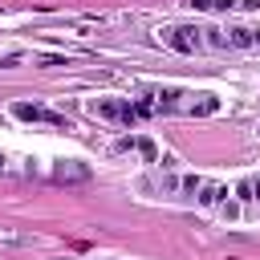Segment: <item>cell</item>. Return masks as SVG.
Listing matches in <instances>:
<instances>
[{
  "label": "cell",
  "instance_id": "cell-1",
  "mask_svg": "<svg viewBox=\"0 0 260 260\" xmlns=\"http://www.w3.org/2000/svg\"><path fill=\"white\" fill-rule=\"evenodd\" d=\"M162 45H171L175 53H199L203 37L195 24H171V28H162Z\"/></svg>",
  "mask_w": 260,
  "mask_h": 260
},
{
  "label": "cell",
  "instance_id": "cell-2",
  "mask_svg": "<svg viewBox=\"0 0 260 260\" xmlns=\"http://www.w3.org/2000/svg\"><path fill=\"white\" fill-rule=\"evenodd\" d=\"M93 114H98V118H110V122H122V126H134V122H138V110H134L130 102H122V98H102V102H93Z\"/></svg>",
  "mask_w": 260,
  "mask_h": 260
},
{
  "label": "cell",
  "instance_id": "cell-3",
  "mask_svg": "<svg viewBox=\"0 0 260 260\" xmlns=\"http://www.w3.org/2000/svg\"><path fill=\"white\" fill-rule=\"evenodd\" d=\"M12 114H16L20 122H53V126H65V130H69V122H65L61 114H53V110H45V106H32V102H12Z\"/></svg>",
  "mask_w": 260,
  "mask_h": 260
},
{
  "label": "cell",
  "instance_id": "cell-4",
  "mask_svg": "<svg viewBox=\"0 0 260 260\" xmlns=\"http://www.w3.org/2000/svg\"><path fill=\"white\" fill-rule=\"evenodd\" d=\"M61 183H81V179H89V167H81V162H57V171H53Z\"/></svg>",
  "mask_w": 260,
  "mask_h": 260
},
{
  "label": "cell",
  "instance_id": "cell-5",
  "mask_svg": "<svg viewBox=\"0 0 260 260\" xmlns=\"http://www.w3.org/2000/svg\"><path fill=\"white\" fill-rule=\"evenodd\" d=\"M228 45H232V49H252V45H256V37H252V28L236 24V28H228Z\"/></svg>",
  "mask_w": 260,
  "mask_h": 260
},
{
  "label": "cell",
  "instance_id": "cell-6",
  "mask_svg": "<svg viewBox=\"0 0 260 260\" xmlns=\"http://www.w3.org/2000/svg\"><path fill=\"white\" fill-rule=\"evenodd\" d=\"M223 199H228V191H223L219 183H203V187H199V203H203V207H215V203H223Z\"/></svg>",
  "mask_w": 260,
  "mask_h": 260
},
{
  "label": "cell",
  "instance_id": "cell-7",
  "mask_svg": "<svg viewBox=\"0 0 260 260\" xmlns=\"http://www.w3.org/2000/svg\"><path fill=\"white\" fill-rule=\"evenodd\" d=\"M199 12H232V8H240V0H191Z\"/></svg>",
  "mask_w": 260,
  "mask_h": 260
},
{
  "label": "cell",
  "instance_id": "cell-8",
  "mask_svg": "<svg viewBox=\"0 0 260 260\" xmlns=\"http://www.w3.org/2000/svg\"><path fill=\"white\" fill-rule=\"evenodd\" d=\"M203 32V45H211V49H228V32L223 28H199Z\"/></svg>",
  "mask_w": 260,
  "mask_h": 260
},
{
  "label": "cell",
  "instance_id": "cell-9",
  "mask_svg": "<svg viewBox=\"0 0 260 260\" xmlns=\"http://www.w3.org/2000/svg\"><path fill=\"white\" fill-rule=\"evenodd\" d=\"M215 110H219V98L215 93H203V102H191V114H199V118L203 114H215Z\"/></svg>",
  "mask_w": 260,
  "mask_h": 260
},
{
  "label": "cell",
  "instance_id": "cell-10",
  "mask_svg": "<svg viewBox=\"0 0 260 260\" xmlns=\"http://www.w3.org/2000/svg\"><path fill=\"white\" fill-rule=\"evenodd\" d=\"M154 98H158V110H175L183 93H179V89H162V93H154Z\"/></svg>",
  "mask_w": 260,
  "mask_h": 260
},
{
  "label": "cell",
  "instance_id": "cell-11",
  "mask_svg": "<svg viewBox=\"0 0 260 260\" xmlns=\"http://www.w3.org/2000/svg\"><path fill=\"white\" fill-rule=\"evenodd\" d=\"M219 215L223 219H240V199H223L219 203Z\"/></svg>",
  "mask_w": 260,
  "mask_h": 260
},
{
  "label": "cell",
  "instance_id": "cell-12",
  "mask_svg": "<svg viewBox=\"0 0 260 260\" xmlns=\"http://www.w3.org/2000/svg\"><path fill=\"white\" fill-rule=\"evenodd\" d=\"M236 199H244V203H248V199H256V191H252V179H240V183H236Z\"/></svg>",
  "mask_w": 260,
  "mask_h": 260
},
{
  "label": "cell",
  "instance_id": "cell-13",
  "mask_svg": "<svg viewBox=\"0 0 260 260\" xmlns=\"http://www.w3.org/2000/svg\"><path fill=\"white\" fill-rule=\"evenodd\" d=\"M138 154H142L146 162H154V158H158V150H154V142H150V138H142V142H138Z\"/></svg>",
  "mask_w": 260,
  "mask_h": 260
},
{
  "label": "cell",
  "instance_id": "cell-14",
  "mask_svg": "<svg viewBox=\"0 0 260 260\" xmlns=\"http://www.w3.org/2000/svg\"><path fill=\"white\" fill-rule=\"evenodd\" d=\"M199 187H203V179H195V175H187V179H183V191H199Z\"/></svg>",
  "mask_w": 260,
  "mask_h": 260
},
{
  "label": "cell",
  "instance_id": "cell-15",
  "mask_svg": "<svg viewBox=\"0 0 260 260\" xmlns=\"http://www.w3.org/2000/svg\"><path fill=\"white\" fill-rule=\"evenodd\" d=\"M240 8H260V0H240Z\"/></svg>",
  "mask_w": 260,
  "mask_h": 260
},
{
  "label": "cell",
  "instance_id": "cell-16",
  "mask_svg": "<svg viewBox=\"0 0 260 260\" xmlns=\"http://www.w3.org/2000/svg\"><path fill=\"white\" fill-rule=\"evenodd\" d=\"M252 191H256V199H260V175H256V179H252Z\"/></svg>",
  "mask_w": 260,
  "mask_h": 260
},
{
  "label": "cell",
  "instance_id": "cell-17",
  "mask_svg": "<svg viewBox=\"0 0 260 260\" xmlns=\"http://www.w3.org/2000/svg\"><path fill=\"white\" fill-rule=\"evenodd\" d=\"M252 37H256V45H260V28H252Z\"/></svg>",
  "mask_w": 260,
  "mask_h": 260
}]
</instances>
